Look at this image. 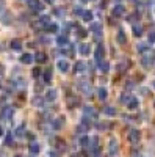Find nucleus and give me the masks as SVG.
Masks as SVG:
<instances>
[{"mask_svg": "<svg viewBox=\"0 0 155 157\" xmlns=\"http://www.w3.org/2000/svg\"><path fill=\"white\" fill-rule=\"evenodd\" d=\"M27 5L36 13H41L42 9H44V5H42L39 0H27Z\"/></svg>", "mask_w": 155, "mask_h": 157, "instance_id": "1", "label": "nucleus"}, {"mask_svg": "<svg viewBox=\"0 0 155 157\" xmlns=\"http://www.w3.org/2000/svg\"><path fill=\"white\" fill-rule=\"evenodd\" d=\"M90 30L96 35V38H100V35H102V24H99V22H93V24L90 25Z\"/></svg>", "mask_w": 155, "mask_h": 157, "instance_id": "2", "label": "nucleus"}, {"mask_svg": "<svg viewBox=\"0 0 155 157\" xmlns=\"http://www.w3.org/2000/svg\"><path fill=\"white\" fill-rule=\"evenodd\" d=\"M104 55H105V47L102 44H99L97 47H96V53H94L96 60H97V61H102V60H104Z\"/></svg>", "mask_w": 155, "mask_h": 157, "instance_id": "3", "label": "nucleus"}, {"mask_svg": "<svg viewBox=\"0 0 155 157\" xmlns=\"http://www.w3.org/2000/svg\"><path fill=\"white\" fill-rule=\"evenodd\" d=\"M128 140H130L132 143H138V142H140V131L132 129L130 133H128Z\"/></svg>", "mask_w": 155, "mask_h": 157, "instance_id": "4", "label": "nucleus"}, {"mask_svg": "<svg viewBox=\"0 0 155 157\" xmlns=\"http://www.w3.org/2000/svg\"><path fill=\"white\" fill-rule=\"evenodd\" d=\"M124 13H125V8L122 5H116L113 8V16H116V18H121V16H124Z\"/></svg>", "mask_w": 155, "mask_h": 157, "instance_id": "5", "label": "nucleus"}, {"mask_svg": "<svg viewBox=\"0 0 155 157\" xmlns=\"http://www.w3.org/2000/svg\"><path fill=\"white\" fill-rule=\"evenodd\" d=\"M118 154V142L114 138L110 140V156H116Z\"/></svg>", "mask_w": 155, "mask_h": 157, "instance_id": "6", "label": "nucleus"}, {"mask_svg": "<svg viewBox=\"0 0 155 157\" xmlns=\"http://www.w3.org/2000/svg\"><path fill=\"white\" fill-rule=\"evenodd\" d=\"M85 116H90L91 119H96L97 118V113L94 112V108H91V107H85Z\"/></svg>", "mask_w": 155, "mask_h": 157, "instance_id": "7", "label": "nucleus"}, {"mask_svg": "<svg viewBox=\"0 0 155 157\" xmlns=\"http://www.w3.org/2000/svg\"><path fill=\"white\" fill-rule=\"evenodd\" d=\"M58 69H60L61 72H67L69 71V63L66 61V60H60V61H58Z\"/></svg>", "mask_w": 155, "mask_h": 157, "instance_id": "8", "label": "nucleus"}, {"mask_svg": "<svg viewBox=\"0 0 155 157\" xmlns=\"http://www.w3.org/2000/svg\"><path fill=\"white\" fill-rule=\"evenodd\" d=\"M21 61L24 63V65H30V63L33 61V55H30V53H24V55L21 57Z\"/></svg>", "mask_w": 155, "mask_h": 157, "instance_id": "9", "label": "nucleus"}, {"mask_svg": "<svg viewBox=\"0 0 155 157\" xmlns=\"http://www.w3.org/2000/svg\"><path fill=\"white\" fill-rule=\"evenodd\" d=\"M74 69H75V72H85L86 65H85L83 61H77V63H75V66H74Z\"/></svg>", "mask_w": 155, "mask_h": 157, "instance_id": "10", "label": "nucleus"}, {"mask_svg": "<svg viewBox=\"0 0 155 157\" xmlns=\"http://www.w3.org/2000/svg\"><path fill=\"white\" fill-rule=\"evenodd\" d=\"M11 49H13V51H21V49H22L21 39H13V41H11Z\"/></svg>", "mask_w": 155, "mask_h": 157, "instance_id": "11", "label": "nucleus"}, {"mask_svg": "<svg viewBox=\"0 0 155 157\" xmlns=\"http://www.w3.org/2000/svg\"><path fill=\"white\" fill-rule=\"evenodd\" d=\"M132 30H133V35H135V36H141V35H143V25H138V24H135V25H133V28H132Z\"/></svg>", "mask_w": 155, "mask_h": 157, "instance_id": "12", "label": "nucleus"}, {"mask_svg": "<svg viewBox=\"0 0 155 157\" xmlns=\"http://www.w3.org/2000/svg\"><path fill=\"white\" fill-rule=\"evenodd\" d=\"M35 58H36V61H38V63H44L45 60H47V57H45L44 52H38V53L35 55Z\"/></svg>", "mask_w": 155, "mask_h": 157, "instance_id": "13", "label": "nucleus"}, {"mask_svg": "<svg viewBox=\"0 0 155 157\" xmlns=\"http://www.w3.org/2000/svg\"><path fill=\"white\" fill-rule=\"evenodd\" d=\"M28 149H30V152H31V154H38V152L41 151V146H39L38 143H31V145H30V148H28Z\"/></svg>", "mask_w": 155, "mask_h": 157, "instance_id": "14", "label": "nucleus"}, {"mask_svg": "<svg viewBox=\"0 0 155 157\" xmlns=\"http://www.w3.org/2000/svg\"><path fill=\"white\" fill-rule=\"evenodd\" d=\"M116 39H118V42H119V44H125V41H127V38H125V33L122 32V30H121V32L118 33Z\"/></svg>", "mask_w": 155, "mask_h": 157, "instance_id": "15", "label": "nucleus"}, {"mask_svg": "<svg viewBox=\"0 0 155 157\" xmlns=\"http://www.w3.org/2000/svg\"><path fill=\"white\" fill-rule=\"evenodd\" d=\"M63 121H64V118H58V119H55V121H53V124H52V127H53L55 131H58V129H61V126H63Z\"/></svg>", "mask_w": 155, "mask_h": 157, "instance_id": "16", "label": "nucleus"}, {"mask_svg": "<svg viewBox=\"0 0 155 157\" xmlns=\"http://www.w3.org/2000/svg\"><path fill=\"white\" fill-rule=\"evenodd\" d=\"M138 104H140V102H138V99H136V98H132L130 102L127 104V107H128L130 110H133V108H136V107H138Z\"/></svg>", "mask_w": 155, "mask_h": 157, "instance_id": "17", "label": "nucleus"}, {"mask_svg": "<svg viewBox=\"0 0 155 157\" xmlns=\"http://www.w3.org/2000/svg\"><path fill=\"white\" fill-rule=\"evenodd\" d=\"M99 68H100V71H104V72H108V69H110V65H108L107 61H99Z\"/></svg>", "mask_w": 155, "mask_h": 157, "instance_id": "18", "label": "nucleus"}, {"mask_svg": "<svg viewBox=\"0 0 155 157\" xmlns=\"http://www.w3.org/2000/svg\"><path fill=\"white\" fill-rule=\"evenodd\" d=\"M104 113H105V115H108V116H114V115H116V110H114L113 107H105Z\"/></svg>", "mask_w": 155, "mask_h": 157, "instance_id": "19", "label": "nucleus"}, {"mask_svg": "<svg viewBox=\"0 0 155 157\" xmlns=\"http://www.w3.org/2000/svg\"><path fill=\"white\" fill-rule=\"evenodd\" d=\"M107 96H108L107 90H105V88H99V99H100V101H105Z\"/></svg>", "mask_w": 155, "mask_h": 157, "instance_id": "20", "label": "nucleus"}, {"mask_svg": "<svg viewBox=\"0 0 155 157\" xmlns=\"http://www.w3.org/2000/svg\"><path fill=\"white\" fill-rule=\"evenodd\" d=\"M78 51H80L82 55H88V53H90V46H88V44H82Z\"/></svg>", "mask_w": 155, "mask_h": 157, "instance_id": "21", "label": "nucleus"}, {"mask_svg": "<svg viewBox=\"0 0 155 157\" xmlns=\"http://www.w3.org/2000/svg\"><path fill=\"white\" fill-rule=\"evenodd\" d=\"M88 127H90V126H88V124H85V123H83V124H80V126L77 127V132H78V133H85V132L88 131Z\"/></svg>", "mask_w": 155, "mask_h": 157, "instance_id": "22", "label": "nucleus"}, {"mask_svg": "<svg viewBox=\"0 0 155 157\" xmlns=\"http://www.w3.org/2000/svg\"><path fill=\"white\" fill-rule=\"evenodd\" d=\"M149 51V46L146 44V42H143V44H138V52H147Z\"/></svg>", "mask_w": 155, "mask_h": 157, "instance_id": "23", "label": "nucleus"}, {"mask_svg": "<svg viewBox=\"0 0 155 157\" xmlns=\"http://www.w3.org/2000/svg\"><path fill=\"white\" fill-rule=\"evenodd\" d=\"M83 19H85L86 22H91V21H93V13H91V11H85Z\"/></svg>", "mask_w": 155, "mask_h": 157, "instance_id": "24", "label": "nucleus"}, {"mask_svg": "<svg viewBox=\"0 0 155 157\" xmlns=\"http://www.w3.org/2000/svg\"><path fill=\"white\" fill-rule=\"evenodd\" d=\"M57 42H58V46H66L67 44V38H66V36H60V38L57 39Z\"/></svg>", "mask_w": 155, "mask_h": 157, "instance_id": "25", "label": "nucleus"}, {"mask_svg": "<svg viewBox=\"0 0 155 157\" xmlns=\"http://www.w3.org/2000/svg\"><path fill=\"white\" fill-rule=\"evenodd\" d=\"M74 13H75L77 16H83V14H85V9L82 8V6H75V8H74Z\"/></svg>", "mask_w": 155, "mask_h": 157, "instance_id": "26", "label": "nucleus"}, {"mask_svg": "<svg viewBox=\"0 0 155 157\" xmlns=\"http://www.w3.org/2000/svg\"><path fill=\"white\" fill-rule=\"evenodd\" d=\"M77 33H78V36H82V38H85V36H86V30L82 28V27H77Z\"/></svg>", "mask_w": 155, "mask_h": 157, "instance_id": "27", "label": "nucleus"}, {"mask_svg": "<svg viewBox=\"0 0 155 157\" xmlns=\"http://www.w3.org/2000/svg\"><path fill=\"white\" fill-rule=\"evenodd\" d=\"M44 80H45V83H50V80H52V71H47L44 74Z\"/></svg>", "mask_w": 155, "mask_h": 157, "instance_id": "28", "label": "nucleus"}, {"mask_svg": "<svg viewBox=\"0 0 155 157\" xmlns=\"http://www.w3.org/2000/svg\"><path fill=\"white\" fill-rule=\"evenodd\" d=\"M49 21H50V18H49V16H42V18L39 19V22H41L42 25H47V24H49Z\"/></svg>", "mask_w": 155, "mask_h": 157, "instance_id": "29", "label": "nucleus"}, {"mask_svg": "<svg viewBox=\"0 0 155 157\" xmlns=\"http://www.w3.org/2000/svg\"><path fill=\"white\" fill-rule=\"evenodd\" d=\"M55 96H57L55 91H49L47 93V101H55Z\"/></svg>", "mask_w": 155, "mask_h": 157, "instance_id": "30", "label": "nucleus"}, {"mask_svg": "<svg viewBox=\"0 0 155 157\" xmlns=\"http://www.w3.org/2000/svg\"><path fill=\"white\" fill-rule=\"evenodd\" d=\"M16 135H17V137H22V135H24V126H19V127L16 129Z\"/></svg>", "mask_w": 155, "mask_h": 157, "instance_id": "31", "label": "nucleus"}, {"mask_svg": "<svg viewBox=\"0 0 155 157\" xmlns=\"http://www.w3.org/2000/svg\"><path fill=\"white\" fill-rule=\"evenodd\" d=\"M47 30H49V32H52V33H55L58 30V27L55 24H50V25H47Z\"/></svg>", "mask_w": 155, "mask_h": 157, "instance_id": "32", "label": "nucleus"}, {"mask_svg": "<svg viewBox=\"0 0 155 157\" xmlns=\"http://www.w3.org/2000/svg\"><path fill=\"white\" fill-rule=\"evenodd\" d=\"M88 143H90V138H88V137H83V138L80 140V145L82 146H88Z\"/></svg>", "mask_w": 155, "mask_h": 157, "instance_id": "33", "label": "nucleus"}, {"mask_svg": "<svg viewBox=\"0 0 155 157\" xmlns=\"http://www.w3.org/2000/svg\"><path fill=\"white\" fill-rule=\"evenodd\" d=\"M128 65H130V63H128V61H124L122 65H119V68H118V69H119V71H124L125 68H128Z\"/></svg>", "mask_w": 155, "mask_h": 157, "instance_id": "34", "label": "nucleus"}, {"mask_svg": "<svg viewBox=\"0 0 155 157\" xmlns=\"http://www.w3.org/2000/svg\"><path fill=\"white\" fill-rule=\"evenodd\" d=\"M5 143H6V145H11V143H13V135H11V133H8V135H6Z\"/></svg>", "mask_w": 155, "mask_h": 157, "instance_id": "35", "label": "nucleus"}, {"mask_svg": "<svg viewBox=\"0 0 155 157\" xmlns=\"http://www.w3.org/2000/svg\"><path fill=\"white\" fill-rule=\"evenodd\" d=\"M149 42H155V32L149 33Z\"/></svg>", "mask_w": 155, "mask_h": 157, "instance_id": "36", "label": "nucleus"}, {"mask_svg": "<svg viewBox=\"0 0 155 157\" xmlns=\"http://www.w3.org/2000/svg\"><path fill=\"white\" fill-rule=\"evenodd\" d=\"M11 113H13L11 108H6V110H5V116H6V118H9V116H11Z\"/></svg>", "mask_w": 155, "mask_h": 157, "instance_id": "37", "label": "nucleus"}, {"mask_svg": "<svg viewBox=\"0 0 155 157\" xmlns=\"http://www.w3.org/2000/svg\"><path fill=\"white\" fill-rule=\"evenodd\" d=\"M39 74H41V71H39V69H35V71H33V75H35V77H38Z\"/></svg>", "mask_w": 155, "mask_h": 157, "instance_id": "38", "label": "nucleus"}, {"mask_svg": "<svg viewBox=\"0 0 155 157\" xmlns=\"http://www.w3.org/2000/svg\"><path fill=\"white\" fill-rule=\"evenodd\" d=\"M55 14H57V16H63V11H61V8H57V11H55Z\"/></svg>", "mask_w": 155, "mask_h": 157, "instance_id": "39", "label": "nucleus"}, {"mask_svg": "<svg viewBox=\"0 0 155 157\" xmlns=\"http://www.w3.org/2000/svg\"><path fill=\"white\" fill-rule=\"evenodd\" d=\"M50 157H58V154H57V152L53 151V152H50Z\"/></svg>", "mask_w": 155, "mask_h": 157, "instance_id": "40", "label": "nucleus"}, {"mask_svg": "<svg viewBox=\"0 0 155 157\" xmlns=\"http://www.w3.org/2000/svg\"><path fill=\"white\" fill-rule=\"evenodd\" d=\"M2 135H3V129L0 127V137H2Z\"/></svg>", "mask_w": 155, "mask_h": 157, "instance_id": "41", "label": "nucleus"}, {"mask_svg": "<svg viewBox=\"0 0 155 157\" xmlns=\"http://www.w3.org/2000/svg\"><path fill=\"white\" fill-rule=\"evenodd\" d=\"M45 2H47V3H52V2H53V0H45Z\"/></svg>", "mask_w": 155, "mask_h": 157, "instance_id": "42", "label": "nucleus"}, {"mask_svg": "<svg viewBox=\"0 0 155 157\" xmlns=\"http://www.w3.org/2000/svg\"><path fill=\"white\" fill-rule=\"evenodd\" d=\"M16 157H21V156H16Z\"/></svg>", "mask_w": 155, "mask_h": 157, "instance_id": "43", "label": "nucleus"}, {"mask_svg": "<svg viewBox=\"0 0 155 157\" xmlns=\"http://www.w3.org/2000/svg\"><path fill=\"white\" fill-rule=\"evenodd\" d=\"M154 86H155V82H154Z\"/></svg>", "mask_w": 155, "mask_h": 157, "instance_id": "44", "label": "nucleus"}]
</instances>
